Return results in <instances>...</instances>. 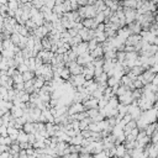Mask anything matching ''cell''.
<instances>
[{
  "label": "cell",
  "instance_id": "1",
  "mask_svg": "<svg viewBox=\"0 0 158 158\" xmlns=\"http://www.w3.org/2000/svg\"><path fill=\"white\" fill-rule=\"evenodd\" d=\"M67 68L69 69L72 75H78V74H82V72H83V66H80L77 61L67 63Z\"/></svg>",
  "mask_w": 158,
  "mask_h": 158
},
{
  "label": "cell",
  "instance_id": "2",
  "mask_svg": "<svg viewBox=\"0 0 158 158\" xmlns=\"http://www.w3.org/2000/svg\"><path fill=\"white\" fill-rule=\"evenodd\" d=\"M83 111H85V107L82 102H73V104L68 107L67 114L68 115H75V114H79V113H83Z\"/></svg>",
  "mask_w": 158,
  "mask_h": 158
},
{
  "label": "cell",
  "instance_id": "3",
  "mask_svg": "<svg viewBox=\"0 0 158 158\" xmlns=\"http://www.w3.org/2000/svg\"><path fill=\"white\" fill-rule=\"evenodd\" d=\"M118 99H119V102L120 104H123V105H130L131 102L133 101V98H132V92L131 90H127L123 93L122 95H119L118 97Z\"/></svg>",
  "mask_w": 158,
  "mask_h": 158
},
{
  "label": "cell",
  "instance_id": "4",
  "mask_svg": "<svg viewBox=\"0 0 158 158\" xmlns=\"http://www.w3.org/2000/svg\"><path fill=\"white\" fill-rule=\"evenodd\" d=\"M141 41H142L141 35H133V33H131V35L126 38L125 45H127V46H136V45H139Z\"/></svg>",
  "mask_w": 158,
  "mask_h": 158
},
{
  "label": "cell",
  "instance_id": "5",
  "mask_svg": "<svg viewBox=\"0 0 158 158\" xmlns=\"http://www.w3.org/2000/svg\"><path fill=\"white\" fill-rule=\"evenodd\" d=\"M128 29L131 31V33L133 35H140V32L142 31V26L139 21H133L131 24H128Z\"/></svg>",
  "mask_w": 158,
  "mask_h": 158
},
{
  "label": "cell",
  "instance_id": "6",
  "mask_svg": "<svg viewBox=\"0 0 158 158\" xmlns=\"http://www.w3.org/2000/svg\"><path fill=\"white\" fill-rule=\"evenodd\" d=\"M32 83H33V88H35V90L36 92H38V89H41L43 85H45V79H43V77H36V78H33V80H32Z\"/></svg>",
  "mask_w": 158,
  "mask_h": 158
},
{
  "label": "cell",
  "instance_id": "7",
  "mask_svg": "<svg viewBox=\"0 0 158 158\" xmlns=\"http://www.w3.org/2000/svg\"><path fill=\"white\" fill-rule=\"evenodd\" d=\"M158 130V123L157 122H152V123H148V125L145 127V132L147 136H152V133Z\"/></svg>",
  "mask_w": 158,
  "mask_h": 158
},
{
  "label": "cell",
  "instance_id": "8",
  "mask_svg": "<svg viewBox=\"0 0 158 158\" xmlns=\"http://www.w3.org/2000/svg\"><path fill=\"white\" fill-rule=\"evenodd\" d=\"M22 127H24V131L26 133H35L36 132V125H35V122H26Z\"/></svg>",
  "mask_w": 158,
  "mask_h": 158
},
{
  "label": "cell",
  "instance_id": "9",
  "mask_svg": "<svg viewBox=\"0 0 158 158\" xmlns=\"http://www.w3.org/2000/svg\"><path fill=\"white\" fill-rule=\"evenodd\" d=\"M126 152H127V149H126L125 146H123V143H121V145H118V146H116V154H115V157L121 158V157H123V156L126 154Z\"/></svg>",
  "mask_w": 158,
  "mask_h": 158
},
{
  "label": "cell",
  "instance_id": "10",
  "mask_svg": "<svg viewBox=\"0 0 158 158\" xmlns=\"http://www.w3.org/2000/svg\"><path fill=\"white\" fill-rule=\"evenodd\" d=\"M120 85V79L116 78V77H109L107 78V87L110 88H115V87H119Z\"/></svg>",
  "mask_w": 158,
  "mask_h": 158
},
{
  "label": "cell",
  "instance_id": "11",
  "mask_svg": "<svg viewBox=\"0 0 158 158\" xmlns=\"http://www.w3.org/2000/svg\"><path fill=\"white\" fill-rule=\"evenodd\" d=\"M83 140H84V137L82 136V133H79V135H77V136L72 137L71 145H78V146H82V142H83Z\"/></svg>",
  "mask_w": 158,
  "mask_h": 158
},
{
  "label": "cell",
  "instance_id": "12",
  "mask_svg": "<svg viewBox=\"0 0 158 158\" xmlns=\"http://www.w3.org/2000/svg\"><path fill=\"white\" fill-rule=\"evenodd\" d=\"M71 72H69V69H68V68L67 67H64L63 68V69H62V72H61V74H59V77L62 78V79H63L64 82H67L68 79H69L71 78Z\"/></svg>",
  "mask_w": 158,
  "mask_h": 158
},
{
  "label": "cell",
  "instance_id": "13",
  "mask_svg": "<svg viewBox=\"0 0 158 158\" xmlns=\"http://www.w3.org/2000/svg\"><path fill=\"white\" fill-rule=\"evenodd\" d=\"M123 5H125V8L136 9V6H137V0H123Z\"/></svg>",
  "mask_w": 158,
  "mask_h": 158
},
{
  "label": "cell",
  "instance_id": "14",
  "mask_svg": "<svg viewBox=\"0 0 158 158\" xmlns=\"http://www.w3.org/2000/svg\"><path fill=\"white\" fill-rule=\"evenodd\" d=\"M99 45V42L95 38H92V40H89L88 41V51L90 52V51H93L94 48H97V46Z\"/></svg>",
  "mask_w": 158,
  "mask_h": 158
},
{
  "label": "cell",
  "instance_id": "15",
  "mask_svg": "<svg viewBox=\"0 0 158 158\" xmlns=\"http://www.w3.org/2000/svg\"><path fill=\"white\" fill-rule=\"evenodd\" d=\"M87 115H88V118H95L97 115H99V107H95V109H89L87 110Z\"/></svg>",
  "mask_w": 158,
  "mask_h": 158
},
{
  "label": "cell",
  "instance_id": "16",
  "mask_svg": "<svg viewBox=\"0 0 158 158\" xmlns=\"http://www.w3.org/2000/svg\"><path fill=\"white\" fill-rule=\"evenodd\" d=\"M22 79H24V82L32 80L33 79V72L32 71H27V72L22 73Z\"/></svg>",
  "mask_w": 158,
  "mask_h": 158
},
{
  "label": "cell",
  "instance_id": "17",
  "mask_svg": "<svg viewBox=\"0 0 158 158\" xmlns=\"http://www.w3.org/2000/svg\"><path fill=\"white\" fill-rule=\"evenodd\" d=\"M132 84H133V88H135V89H142V88H143V83H142V82H141L139 78L135 79V80L132 82Z\"/></svg>",
  "mask_w": 158,
  "mask_h": 158
},
{
  "label": "cell",
  "instance_id": "18",
  "mask_svg": "<svg viewBox=\"0 0 158 158\" xmlns=\"http://www.w3.org/2000/svg\"><path fill=\"white\" fill-rule=\"evenodd\" d=\"M94 157H95V158H107V156H106V153H105V151H101V152H99V153H97V154H94Z\"/></svg>",
  "mask_w": 158,
  "mask_h": 158
},
{
  "label": "cell",
  "instance_id": "19",
  "mask_svg": "<svg viewBox=\"0 0 158 158\" xmlns=\"http://www.w3.org/2000/svg\"><path fill=\"white\" fill-rule=\"evenodd\" d=\"M10 157H11V154H10L9 151H5V152L0 153V158H10Z\"/></svg>",
  "mask_w": 158,
  "mask_h": 158
},
{
  "label": "cell",
  "instance_id": "20",
  "mask_svg": "<svg viewBox=\"0 0 158 158\" xmlns=\"http://www.w3.org/2000/svg\"><path fill=\"white\" fill-rule=\"evenodd\" d=\"M152 84H153V85H158V73L154 74V77H153V79H152Z\"/></svg>",
  "mask_w": 158,
  "mask_h": 158
},
{
  "label": "cell",
  "instance_id": "21",
  "mask_svg": "<svg viewBox=\"0 0 158 158\" xmlns=\"http://www.w3.org/2000/svg\"><path fill=\"white\" fill-rule=\"evenodd\" d=\"M69 158H79V153H69Z\"/></svg>",
  "mask_w": 158,
  "mask_h": 158
},
{
  "label": "cell",
  "instance_id": "22",
  "mask_svg": "<svg viewBox=\"0 0 158 158\" xmlns=\"http://www.w3.org/2000/svg\"><path fill=\"white\" fill-rule=\"evenodd\" d=\"M152 45H156V46H158V36H156L154 37V40H153V43Z\"/></svg>",
  "mask_w": 158,
  "mask_h": 158
},
{
  "label": "cell",
  "instance_id": "23",
  "mask_svg": "<svg viewBox=\"0 0 158 158\" xmlns=\"http://www.w3.org/2000/svg\"><path fill=\"white\" fill-rule=\"evenodd\" d=\"M153 107L158 110V100H156V101H154V104H153Z\"/></svg>",
  "mask_w": 158,
  "mask_h": 158
},
{
  "label": "cell",
  "instance_id": "24",
  "mask_svg": "<svg viewBox=\"0 0 158 158\" xmlns=\"http://www.w3.org/2000/svg\"><path fill=\"white\" fill-rule=\"evenodd\" d=\"M151 1H153V3H156V4H157V3H158V0H151Z\"/></svg>",
  "mask_w": 158,
  "mask_h": 158
},
{
  "label": "cell",
  "instance_id": "25",
  "mask_svg": "<svg viewBox=\"0 0 158 158\" xmlns=\"http://www.w3.org/2000/svg\"><path fill=\"white\" fill-rule=\"evenodd\" d=\"M107 158H118V157H107Z\"/></svg>",
  "mask_w": 158,
  "mask_h": 158
}]
</instances>
